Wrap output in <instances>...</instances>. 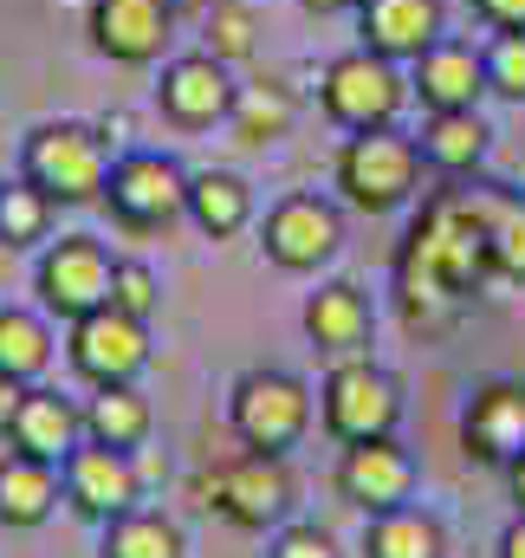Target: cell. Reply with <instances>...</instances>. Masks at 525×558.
Masks as SVG:
<instances>
[{
	"mask_svg": "<svg viewBox=\"0 0 525 558\" xmlns=\"http://www.w3.org/2000/svg\"><path fill=\"white\" fill-rule=\"evenodd\" d=\"M260 247L279 274H318L344 254V215L325 195H285L266 208Z\"/></svg>",
	"mask_w": 525,
	"mask_h": 558,
	"instance_id": "11",
	"label": "cell"
},
{
	"mask_svg": "<svg viewBox=\"0 0 525 558\" xmlns=\"http://www.w3.org/2000/svg\"><path fill=\"white\" fill-rule=\"evenodd\" d=\"M305 13H364V0H305Z\"/></svg>",
	"mask_w": 525,
	"mask_h": 558,
	"instance_id": "38",
	"label": "cell"
},
{
	"mask_svg": "<svg viewBox=\"0 0 525 558\" xmlns=\"http://www.w3.org/2000/svg\"><path fill=\"white\" fill-rule=\"evenodd\" d=\"M111 305L124 312V318H143L149 325V312L162 305V279L149 260H118V274H111Z\"/></svg>",
	"mask_w": 525,
	"mask_h": 558,
	"instance_id": "32",
	"label": "cell"
},
{
	"mask_svg": "<svg viewBox=\"0 0 525 558\" xmlns=\"http://www.w3.org/2000/svg\"><path fill=\"white\" fill-rule=\"evenodd\" d=\"M98 558H188V533L162 507H131L98 526Z\"/></svg>",
	"mask_w": 525,
	"mask_h": 558,
	"instance_id": "26",
	"label": "cell"
},
{
	"mask_svg": "<svg viewBox=\"0 0 525 558\" xmlns=\"http://www.w3.org/2000/svg\"><path fill=\"white\" fill-rule=\"evenodd\" d=\"M500 558H525V520L513 513V526L500 533Z\"/></svg>",
	"mask_w": 525,
	"mask_h": 558,
	"instance_id": "37",
	"label": "cell"
},
{
	"mask_svg": "<svg viewBox=\"0 0 525 558\" xmlns=\"http://www.w3.org/2000/svg\"><path fill=\"white\" fill-rule=\"evenodd\" d=\"M149 428H156V410L136 384H111V390H91L85 403V441H105V448H149Z\"/></svg>",
	"mask_w": 525,
	"mask_h": 558,
	"instance_id": "24",
	"label": "cell"
},
{
	"mask_svg": "<svg viewBox=\"0 0 525 558\" xmlns=\"http://www.w3.org/2000/svg\"><path fill=\"white\" fill-rule=\"evenodd\" d=\"M415 149H422V162L441 169V175H474V169L487 162V149H493V124H487L480 111H428Z\"/></svg>",
	"mask_w": 525,
	"mask_h": 558,
	"instance_id": "22",
	"label": "cell"
},
{
	"mask_svg": "<svg viewBox=\"0 0 525 558\" xmlns=\"http://www.w3.org/2000/svg\"><path fill=\"white\" fill-rule=\"evenodd\" d=\"M46 371H52V325H46V312L0 305V377L26 390Z\"/></svg>",
	"mask_w": 525,
	"mask_h": 558,
	"instance_id": "27",
	"label": "cell"
},
{
	"mask_svg": "<svg viewBox=\"0 0 525 558\" xmlns=\"http://www.w3.org/2000/svg\"><path fill=\"white\" fill-rule=\"evenodd\" d=\"M85 26L111 65H156L175 33V7L169 0H91Z\"/></svg>",
	"mask_w": 525,
	"mask_h": 558,
	"instance_id": "15",
	"label": "cell"
},
{
	"mask_svg": "<svg viewBox=\"0 0 525 558\" xmlns=\"http://www.w3.org/2000/svg\"><path fill=\"white\" fill-rule=\"evenodd\" d=\"M461 448L467 461H487V468H506L525 454V384L513 377H493L467 397L461 410Z\"/></svg>",
	"mask_w": 525,
	"mask_h": 558,
	"instance_id": "16",
	"label": "cell"
},
{
	"mask_svg": "<svg viewBox=\"0 0 525 558\" xmlns=\"http://www.w3.org/2000/svg\"><path fill=\"white\" fill-rule=\"evenodd\" d=\"M105 208L124 234H162L188 215V169L162 149H124L111 162Z\"/></svg>",
	"mask_w": 525,
	"mask_h": 558,
	"instance_id": "8",
	"label": "cell"
},
{
	"mask_svg": "<svg viewBox=\"0 0 525 558\" xmlns=\"http://www.w3.org/2000/svg\"><path fill=\"white\" fill-rule=\"evenodd\" d=\"M480 52H487V92L506 105H525V33H493Z\"/></svg>",
	"mask_w": 525,
	"mask_h": 558,
	"instance_id": "31",
	"label": "cell"
},
{
	"mask_svg": "<svg viewBox=\"0 0 525 558\" xmlns=\"http://www.w3.org/2000/svg\"><path fill=\"white\" fill-rule=\"evenodd\" d=\"M364 558H448V526L415 500L364 520Z\"/></svg>",
	"mask_w": 525,
	"mask_h": 558,
	"instance_id": "25",
	"label": "cell"
},
{
	"mask_svg": "<svg viewBox=\"0 0 525 558\" xmlns=\"http://www.w3.org/2000/svg\"><path fill=\"white\" fill-rule=\"evenodd\" d=\"M188 221H195L208 241H234V234L254 221V189H247V175H234V169H202V175H188Z\"/></svg>",
	"mask_w": 525,
	"mask_h": 558,
	"instance_id": "23",
	"label": "cell"
},
{
	"mask_svg": "<svg viewBox=\"0 0 525 558\" xmlns=\"http://www.w3.org/2000/svg\"><path fill=\"white\" fill-rule=\"evenodd\" d=\"M208 52L221 65H234V59L254 52V13L241 0H215V13H208Z\"/></svg>",
	"mask_w": 525,
	"mask_h": 558,
	"instance_id": "33",
	"label": "cell"
},
{
	"mask_svg": "<svg viewBox=\"0 0 525 558\" xmlns=\"http://www.w3.org/2000/svg\"><path fill=\"white\" fill-rule=\"evenodd\" d=\"M357 26H364V46H370V52H383L395 65H415V59L441 39L448 7H441V0H364Z\"/></svg>",
	"mask_w": 525,
	"mask_h": 558,
	"instance_id": "20",
	"label": "cell"
},
{
	"mask_svg": "<svg viewBox=\"0 0 525 558\" xmlns=\"http://www.w3.org/2000/svg\"><path fill=\"white\" fill-rule=\"evenodd\" d=\"M408 98H415L408 72L395 59H383V52H370V46L338 52L325 65V78H318V105H325V118L338 131H383V124L402 118Z\"/></svg>",
	"mask_w": 525,
	"mask_h": 558,
	"instance_id": "7",
	"label": "cell"
},
{
	"mask_svg": "<svg viewBox=\"0 0 525 558\" xmlns=\"http://www.w3.org/2000/svg\"><path fill=\"white\" fill-rule=\"evenodd\" d=\"M415 481H422V468H415V454H408L395 435L357 441V448L338 454V494H344L364 520L408 507V500H415Z\"/></svg>",
	"mask_w": 525,
	"mask_h": 558,
	"instance_id": "13",
	"label": "cell"
},
{
	"mask_svg": "<svg viewBox=\"0 0 525 558\" xmlns=\"http://www.w3.org/2000/svg\"><path fill=\"white\" fill-rule=\"evenodd\" d=\"M474 13H480L493 33H525V0H474Z\"/></svg>",
	"mask_w": 525,
	"mask_h": 558,
	"instance_id": "35",
	"label": "cell"
},
{
	"mask_svg": "<svg viewBox=\"0 0 525 558\" xmlns=\"http://www.w3.org/2000/svg\"><path fill=\"white\" fill-rule=\"evenodd\" d=\"M480 274H493V260H487V221H480V189H448V195H435L415 215L408 247L395 260L402 318L408 325H448L474 299Z\"/></svg>",
	"mask_w": 525,
	"mask_h": 558,
	"instance_id": "1",
	"label": "cell"
},
{
	"mask_svg": "<svg viewBox=\"0 0 525 558\" xmlns=\"http://www.w3.org/2000/svg\"><path fill=\"white\" fill-rule=\"evenodd\" d=\"M65 364L78 384L91 390H111V384H136L149 371V325L124 318L118 305H98L85 318H72L65 331Z\"/></svg>",
	"mask_w": 525,
	"mask_h": 558,
	"instance_id": "10",
	"label": "cell"
},
{
	"mask_svg": "<svg viewBox=\"0 0 525 558\" xmlns=\"http://www.w3.org/2000/svg\"><path fill=\"white\" fill-rule=\"evenodd\" d=\"M234 92H241V85L228 78V65H221L215 52H182V59H169L162 78H156V105H162V118L182 124V131L228 124Z\"/></svg>",
	"mask_w": 525,
	"mask_h": 558,
	"instance_id": "14",
	"label": "cell"
},
{
	"mask_svg": "<svg viewBox=\"0 0 525 558\" xmlns=\"http://www.w3.org/2000/svg\"><path fill=\"white\" fill-rule=\"evenodd\" d=\"M202 500H208V513H221V520L241 526V533H279V526L292 520V507H298V487H292L285 454H254V448H241V454H228V461L202 481Z\"/></svg>",
	"mask_w": 525,
	"mask_h": 558,
	"instance_id": "6",
	"label": "cell"
},
{
	"mask_svg": "<svg viewBox=\"0 0 525 558\" xmlns=\"http://www.w3.org/2000/svg\"><path fill=\"white\" fill-rule=\"evenodd\" d=\"M480 221H487V260L493 274L525 279V202L506 189H480Z\"/></svg>",
	"mask_w": 525,
	"mask_h": 558,
	"instance_id": "29",
	"label": "cell"
},
{
	"mask_svg": "<svg viewBox=\"0 0 525 558\" xmlns=\"http://www.w3.org/2000/svg\"><path fill=\"white\" fill-rule=\"evenodd\" d=\"M52 215H59V202H52L46 189H33L26 175H20V182H0V247H7V254L46 247V241H52Z\"/></svg>",
	"mask_w": 525,
	"mask_h": 558,
	"instance_id": "28",
	"label": "cell"
},
{
	"mask_svg": "<svg viewBox=\"0 0 525 558\" xmlns=\"http://www.w3.org/2000/svg\"><path fill=\"white\" fill-rule=\"evenodd\" d=\"M111 137L98 131V124H72V118H59V124H39L26 149H20V175L33 182V189H46L59 208H91V202H105V182H111Z\"/></svg>",
	"mask_w": 525,
	"mask_h": 558,
	"instance_id": "2",
	"label": "cell"
},
{
	"mask_svg": "<svg viewBox=\"0 0 525 558\" xmlns=\"http://www.w3.org/2000/svg\"><path fill=\"white\" fill-rule=\"evenodd\" d=\"M305 338L325 351V357H364L370 338H377V305L357 279H325L312 299H305Z\"/></svg>",
	"mask_w": 525,
	"mask_h": 558,
	"instance_id": "19",
	"label": "cell"
},
{
	"mask_svg": "<svg viewBox=\"0 0 525 558\" xmlns=\"http://www.w3.org/2000/svg\"><path fill=\"white\" fill-rule=\"evenodd\" d=\"M59 487H65V507L85 526H111L118 513L143 507V468H136V454L105 448V441H78L59 461Z\"/></svg>",
	"mask_w": 525,
	"mask_h": 558,
	"instance_id": "12",
	"label": "cell"
},
{
	"mask_svg": "<svg viewBox=\"0 0 525 558\" xmlns=\"http://www.w3.org/2000/svg\"><path fill=\"white\" fill-rule=\"evenodd\" d=\"M506 500H513V513L525 520V454L520 461H506Z\"/></svg>",
	"mask_w": 525,
	"mask_h": 558,
	"instance_id": "36",
	"label": "cell"
},
{
	"mask_svg": "<svg viewBox=\"0 0 525 558\" xmlns=\"http://www.w3.org/2000/svg\"><path fill=\"white\" fill-rule=\"evenodd\" d=\"M228 124H234L241 143H279L292 131V92L285 85H241Z\"/></svg>",
	"mask_w": 525,
	"mask_h": 558,
	"instance_id": "30",
	"label": "cell"
},
{
	"mask_svg": "<svg viewBox=\"0 0 525 558\" xmlns=\"http://www.w3.org/2000/svg\"><path fill=\"white\" fill-rule=\"evenodd\" d=\"M422 189V149L402 137L395 124L383 131H351L338 149V195L357 215H395L402 202H415Z\"/></svg>",
	"mask_w": 525,
	"mask_h": 558,
	"instance_id": "4",
	"label": "cell"
},
{
	"mask_svg": "<svg viewBox=\"0 0 525 558\" xmlns=\"http://www.w3.org/2000/svg\"><path fill=\"white\" fill-rule=\"evenodd\" d=\"M59 500H65V487H59V468H52V461H33V454H20V448L0 454V526H7V533L46 526V520L59 513Z\"/></svg>",
	"mask_w": 525,
	"mask_h": 558,
	"instance_id": "21",
	"label": "cell"
},
{
	"mask_svg": "<svg viewBox=\"0 0 525 558\" xmlns=\"http://www.w3.org/2000/svg\"><path fill=\"white\" fill-rule=\"evenodd\" d=\"M408 92L422 98V111H480V98H487V52L441 33L408 65Z\"/></svg>",
	"mask_w": 525,
	"mask_h": 558,
	"instance_id": "17",
	"label": "cell"
},
{
	"mask_svg": "<svg viewBox=\"0 0 525 558\" xmlns=\"http://www.w3.org/2000/svg\"><path fill=\"white\" fill-rule=\"evenodd\" d=\"M111 247L98 234H59L39 247V267H33V292H39V312L46 318H85L98 305H111Z\"/></svg>",
	"mask_w": 525,
	"mask_h": 558,
	"instance_id": "9",
	"label": "cell"
},
{
	"mask_svg": "<svg viewBox=\"0 0 525 558\" xmlns=\"http://www.w3.org/2000/svg\"><path fill=\"white\" fill-rule=\"evenodd\" d=\"M318 422H325V435L338 448L395 435L402 428V384L370 357H338L325 371V384H318Z\"/></svg>",
	"mask_w": 525,
	"mask_h": 558,
	"instance_id": "5",
	"label": "cell"
},
{
	"mask_svg": "<svg viewBox=\"0 0 525 558\" xmlns=\"http://www.w3.org/2000/svg\"><path fill=\"white\" fill-rule=\"evenodd\" d=\"M266 558H344L338 539L318 526V520H285L272 539H266Z\"/></svg>",
	"mask_w": 525,
	"mask_h": 558,
	"instance_id": "34",
	"label": "cell"
},
{
	"mask_svg": "<svg viewBox=\"0 0 525 558\" xmlns=\"http://www.w3.org/2000/svg\"><path fill=\"white\" fill-rule=\"evenodd\" d=\"M312 416H318L312 384L298 371H279V364L241 371L234 390H228V428L254 454H292L312 435Z\"/></svg>",
	"mask_w": 525,
	"mask_h": 558,
	"instance_id": "3",
	"label": "cell"
},
{
	"mask_svg": "<svg viewBox=\"0 0 525 558\" xmlns=\"http://www.w3.org/2000/svg\"><path fill=\"white\" fill-rule=\"evenodd\" d=\"M0 435H7V448H20V454L59 468V461L85 441V410H78L72 397L46 390V384H26L20 403H13V416L0 422Z\"/></svg>",
	"mask_w": 525,
	"mask_h": 558,
	"instance_id": "18",
	"label": "cell"
},
{
	"mask_svg": "<svg viewBox=\"0 0 525 558\" xmlns=\"http://www.w3.org/2000/svg\"><path fill=\"white\" fill-rule=\"evenodd\" d=\"M13 403H20V384H7V377H0V422L13 416Z\"/></svg>",
	"mask_w": 525,
	"mask_h": 558,
	"instance_id": "39",
	"label": "cell"
}]
</instances>
